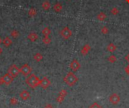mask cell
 Segmentation results:
<instances>
[{
	"instance_id": "obj_1",
	"label": "cell",
	"mask_w": 129,
	"mask_h": 108,
	"mask_svg": "<svg viewBox=\"0 0 129 108\" xmlns=\"http://www.w3.org/2000/svg\"><path fill=\"white\" fill-rule=\"evenodd\" d=\"M40 82L41 79L33 73L30 74L29 76L26 79V83L32 88H36V87L39 86L40 85Z\"/></svg>"
},
{
	"instance_id": "obj_2",
	"label": "cell",
	"mask_w": 129,
	"mask_h": 108,
	"mask_svg": "<svg viewBox=\"0 0 129 108\" xmlns=\"http://www.w3.org/2000/svg\"><path fill=\"white\" fill-rule=\"evenodd\" d=\"M78 77L75 76L73 72H69L67 76L63 78V81L69 86H73L78 82Z\"/></svg>"
},
{
	"instance_id": "obj_3",
	"label": "cell",
	"mask_w": 129,
	"mask_h": 108,
	"mask_svg": "<svg viewBox=\"0 0 129 108\" xmlns=\"http://www.w3.org/2000/svg\"><path fill=\"white\" fill-rule=\"evenodd\" d=\"M14 81V77L11 76L9 73H6L2 77H0V86L2 85H6V86H8L11 82Z\"/></svg>"
},
{
	"instance_id": "obj_4",
	"label": "cell",
	"mask_w": 129,
	"mask_h": 108,
	"mask_svg": "<svg viewBox=\"0 0 129 108\" xmlns=\"http://www.w3.org/2000/svg\"><path fill=\"white\" fill-rule=\"evenodd\" d=\"M72 33L71 30L68 27V26H65V27H63L61 30L60 31V35L61 36L63 39H69L72 36Z\"/></svg>"
},
{
	"instance_id": "obj_5",
	"label": "cell",
	"mask_w": 129,
	"mask_h": 108,
	"mask_svg": "<svg viewBox=\"0 0 129 108\" xmlns=\"http://www.w3.org/2000/svg\"><path fill=\"white\" fill-rule=\"evenodd\" d=\"M8 73H9L11 76H13L14 78H15V77H17L19 73H20V69L17 67V65L12 64L11 65L10 67L8 68Z\"/></svg>"
},
{
	"instance_id": "obj_6",
	"label": "cell",
	"mask_w": 129,
	"mask_h": 108,
	"mask_svg": "<svg viewBox=\"0 0 129 108\" xmlns=\"http://www.w3.org/2000/svg\"><path fill=\"white\" fill-rule=\"evenodd\" d=\"M32 72V68L31 67L29 66V64H24L23 66L20 68V73H21V74L23 76H29L30 73H31Z\"/></svg>"
},
{
	"instance_id": "obj_7",
	"label": "cell",
	"mask_w": 129,
	"mask_h": 108,
	"mask_svg": "<svg viewBox=\"0 0 129 108\" xmlns=\"http://www.w3.org/2000/svg\"><path fill=\"white\" fill-rule=\"evenodd\" d=\"M121 101V98H120V96L116 94V93H113L112 94L109 98V101L113 105H116L120 102Z\"/></svg>"
},
{
	"instance_id": "obj_8",
	"label": "cell",
	"mask_w": 129,
	"mask_h": 108,
	"mask_svg": "<svg viewBox=\"0 0 129 108\" xmlns=\"http://www.w3.org/2000/svg\"><path fill=\"white\" fill-rule=\"evenodd\" d=\"M51 81L49 80V79L48 78V77L45 76L41 79L39 86H41L42 88H43V89H47V88L51 86Z\"/></svg>"
},
{
	"instance_id": "obj_9",
	"label": "cell",
	"mask_w": 129,
	"mask_h": 108,
	"mask_svg": "<svg viewBox=\"0 0 129 108\" xmlns=\"http://www.w3.org/2000/svg\"><path fill=\"white\" fill-rule=\"evenodd\" d=\"M70 69L73 72H76L77 70H79V68L81 67V64H80V63H79L76 59H75V60H73L70 63Z\"/></svg>"
},
{
	"instance_id": "obj_10",
	"label": "cell",
	"mask_w": 129,
	"mask_h": 108,
	"mask_svg": "<svg viewBox=\"0 0 129 108\" xmlns=\"http://www.w3.org/2000/svg\"><path fill=\"white\" fill-rule=\"evenodd\" d=\"M91 48H91V46H90L89 44H85L84 46H83L82 50H81V54H82L83 56L88 55V52H90Z\"/></svg>"
},
{
	"instance_id": "obj_11",
	"label": "cell",
	"mask_w": 129,
	"mask_h": 108,
	"mask_svg": "<svg viewBox=\"0 0 129 108\" xmlns=\"http://www.w3.org/2000/svg\"><path fill=\"white\" fill-rule=\"evenodd\" d=\"M20 98L22 100H24V101H26V100H28L30 98V94L27 91L24 90L20 93Z\"/></svg>"
},
{
	"instance_id": "obj_12",
	"label": "cell",
	"mask_w": 129,
	"mask_h": 108,
	"mask_svg": "<svg viewBox=\"0 0 129 108\" xmlns=\"http://www.w3.org/2000/svg\"><path fill=\"white\" fill-rule=\"evenodd\" d=\"M117 49V46L112 43V42H110L107 46V50L110 53H113L114 52H116V50Z\"/></svg>"
},
{
	"instance_id": "obj_13",
	"label": "cell",
	"mask_w": 129,
	"mask_h": 108,
	"mask_svg": "<svg viewBox=\"0 0 129 108\" xmlns=\"http://www.w3.org/2000/svg\"><path fill=\"white\" fill-rule=\"evenodd\" d=\"M2 44L4 45L5 47H9V46L12 44V40H11L9 37L7 36L2 40Z\"/></svg>"
},
{
	"instance_id": "obj_14",
	"label": "cell",
	"mask_w": 129,
	"mask_h": 108,
	"mask_svg": "<svg viewBox=\"0 0 129 108\" xmlns=\"http://www.w3.org/2000/svg\"><path fill=\"white\" fill-rule=\"evenodd\" d=\"M53 9H54V11H55V12H60L63 9V5H62L61 3L58 2L53 6Z\"/></svg>"
},
{
	"instance_id": "obj_15",
	"label": "cell",
	"mask_w": 129,
	"mask_h": 108,
	"mask_svg": "<svg viewBox=\"0 0 129 108\" xmlns=\"http://www.w3.org/2000/svg\"><path fill=\"white\" fill-rule=\"evenodd\" d=\"M38 38H39V36L36 33H31L28 35V39L31 42H36L38 39Z\"/></svg>"
},
{
	"instance_id": "obj_16",
	"label": "cell",
	"mask_w": 129,
	"mask_h": 108,
	"mask_svg": "<svg viewBox=\"0 0 129 108\" xmlns=\"http://www.w3.org/2000/svg\"><path fill=\"white\" fill-rule=\"evenodd\" d=\"M106 18H107V14L104 12H103V11H101V12H100L97 15V19L99 21H104L106 20Z\"/></svg>"
},
{
	"instance_id": "obj_17",
	"label": "cell",
	"mask_w": 129,
	"mask_h": 108,
	"mask_svg": "<svg viewBox=\"0 0 129 108\" xmlns=\"http://www.w3.org/2000/svg\"><path fill=\"white\" fill-rule=\"evenodd\" d=\"M42 9L45 10V11H48L49 9H50L51 8V3L49 2L48 0H46V1H45L42 5Z\"/></svg>"
},
{
	"instance_id": "obj_18",
	"label": "cell",
	"mask_w": 129,
	"mask_h": 108,
	"mask_svg": "<svg viewBox=\"0 0 129 108\" xmlns=\"http://www.w3.org/2000/svg\"><path fill=\"white\" fill-rule=\"evenodd\" d=\"M33 59L35 60L37 62H39L42 60L43 59V56L41 53H36V55H34L33 56Z\"/></svg>"
},
{
	"instance_id": "obj_19",
	"label": "cell",
	"mask_w": 129,
	"mask_h": 108,
	"mask_svg": "<svg viewBox=\"0 0 129 108\" xmlns=\"http://www.w3.org/2000/svg\"><path fill=\"white\" fill-rule=\"evenodd\" d=\"M42 33L45 36H48L51 33V31L49 27H45L42 30Z\"/></svg>"
},
{
	"instance_id": "obj_20",
	"label": "cell",
	"mask_w": 129,
	"mask_h": 108,
	"mask_svg": "<svg viewBox=\"0 0 129 108\" xmlns=\"http://www.w3.org/2000/svg\"><path fill=\"white\" fill-rule=\"evenodd\" d=\"M116 60H117V58H116V57L114 55H111L110 56L108 57V61H109V63H111V64H114Z\"/></svg>"
},
{
	"instance_id": "obj_21",
	"label": "cell",
	"mask_w": 129,
	"mask_h": 108,
	"mask_svg": "<svg viewBox=\"0 0 129 108\" xmlns=\"http://www.w3.org/2000/svg\"><path fill=\"white\" fill-rule=\"evenodd\" d=\"M36 13H37L36 10L34 9V8H32L31 9H29V12H28V14H29V17H34V16H36Z\"/></svg>"
},
{
	"instance_id": "obj_22",
	"label": "cell",
	"mask_w": 129,
	"mask_h": 108,
	"mask_svg": "<svg viewBox=\"0 0 129 108\" xmlns=\"http://www.w3.org/2000/svg\"><path fill=\"white\" fill-rule=\"evenodd\" d=\"M11 36H12L14 39H16V38L19 37V36H20V33H19V32L17 31V30H14L11 32Z\"/></svg>"
},
{
	"instance_id": "obj_23",
	"label": "cell",
	"mask_w": 129,
	"mask_h": 108,
	"mask_svg": "<svg viewBox=\"0 0 129 108\" xmlns=\"http://www.w3.org/2000/svg\"><path fill=\"white\" fill-rule=\"evenodd\" d=\"M42 42H43L44 44H45V45H48V44H50L51 42V39L48 36H45L42 39Z\"/></svg>"
},
{
	"instance_id": "obj_24",
	"label": "cell",
	"mask_w": 129,
	"mask_h": 108,
	"mask_svg": "<svg viewBox=\"0 0 129 108\" xmlns=\"http://www.w3.org/2000/svg\"><path fill=\"white\" fill-rule=\"evenodd\" d=\"M101 33L104 34V35H107V34L109 33V29L107 26H103L100 30Z\"/></svg>"
},
{
	"instance_id": "obj_25",
	"label": "cell",
	"mask_w": 129,
	"mask_h": 108,
	"mask_svg": "<svg viewBox=\"0 0 129 108\" xmlns=\"http://www.w3.org/2000/svg\"><path fill=\"white\" fill-rule=\"evenodd\" d=\"M110 12H111V14H113V15H116V14H119V10L118 9H117L116 7H113L112 9H111Z\"/></svg>"
},
{
	"instance_id": "obj_26",
	"label": "cell",
	"mask_w": 129,
	"mask_h": 108,
	"mask_svg": "<svg viewBox=\"0 0 129 108\" xmlns=\"http://www.w3.org/2000/svg\"><path fill=\"white\" fill-rule=\"evenodd\" d=\"M10 104L11 105H16L18 104V100L16 98H12L10 99Z\"/></svg>"
},
{
	"instance_id": "obj_27",
	"label": "cell",
	"mask_w": 129,
	"mask_h": 108,
	"mask_svg": "<svg viewBox=\"0 0 129 108\" xmlns=\"http://www.w3.org/2000/svg\"><path fill=\"white\" fill-rule=\"evenodd\" d=\"M88 108H103L99 104H97V102H94V103H93L92 105H91Z\"/></svg>"
},
{
	"instance_id": "obj_28",
	"label": "cell",
	"mask_w": 129,
	"mask_h": 108,
	"mask_svg": "<svg viewBox=\"0 0 129 108\" xmlns=\"http://www.w3.org/2000/svg\"><path fill=\"white\" fill-rule=\"evenodd\" d=\"M67 95V92L65 89H62V90H60V91L59 92V95L60 96H62V97H64L65 98L66 96Z\"/></svg>"
},
{
	"instance_id": "obj_29",
	"label": "cell",
	"mask_w": 129,
	"mask_h": 108,
	"mask_svg": "<svg viewBox=\"0 0 129 108\" xmlns=\"http://www.w3.org/2000/svg\"><path fill=\"white\" fill-rule=\"evenodd\" d=\"M63 100H64V97H62V96H60V95H58V97L57 98L56 101H57V102H58V103H59V104H61V103L63 101Z\"/></svg>"
},
{
	"instance_id": "obj_30",
	"label": "cell",
	"mask_w": 129,
	"mask_h": 108,
	"mask_svg": "<svg viewBox=\"0 0 129 108\" xmlns=\"http://www.w3.org/2000/svg\"><path fill=\"white\" fill-rule=\"evenodd\" d=\"M125 71L126 74L128 76H129V64L128 65L127 67H125Z\"/></svg>"
},
{
	"instance_id": "obj_31",
	"label": "cell",
	"mask_w": 129,
	"mask_h": 108,
	"mask_svg": "<svg viewBox=\"0 0 129 108\" xmlns=\"http://www.w3.org/2000/svg\"><path fill=\"white\" fill-rule=\"evenodd\" d=\"M125 60L128 62V64H129V53L128 54V55L125 56Z\"/></svg>"
},
{
	"instance_id": "obj_32",
	"label": "cell",
	"mask_w": 129,
	"mask_h": 108,
	"mask_svg": "<svg viewBox=\"0 0 129 108\" xmlns=\"http://www.w3.org/2000/svg\"><path fill=\"white\" fill-rule=\"evenodd\" d=\"M45 108H53V106L51 104H48L45 106Z\"/></svg>"
},
{
	"instance_id": "obj_33",
	"label": "cell",
	"mask_w": 129,
	"mask_h": 108,
	"mask_svg": "<svg viewBox=\"0 0 129 108\" xmlns=\"http://www.w3.org/2000/svg\"><path fill=\"white\" fill-rule=\"evenodd\" d=\"M2 53V48L0 47V55H1Z\"/></svg>"
},
{
	"instance_id": "obj_34",
	"label": "cell",
	"mask_w": 129,
	"mask_h": 108,
	"mask_svg": "<svg viewBox=\"0 0 129 108\" xmlns=\"http://www.w3.org/2000/svg\"><path fill=\"white\" fill-rule=\"evenodd\" d=\"M1 43H2V38L0 37V44H1Z\"/></svg>"
},
{
	"instance_id": "obj_35",
	"label": "cell",
	"mask_w": 129,
	"mask_h": 108,
	"mask_svg": "<svg viewBox=\"0 0 129 108\" xmlns=\"http://www.w3.org/2000/svg\"><path fill=\"white\" fill-rule=\"evenodd\" d=\"M126 2H127L128 3H129V0H126Z\"/></svg>"
}]
</instances>
